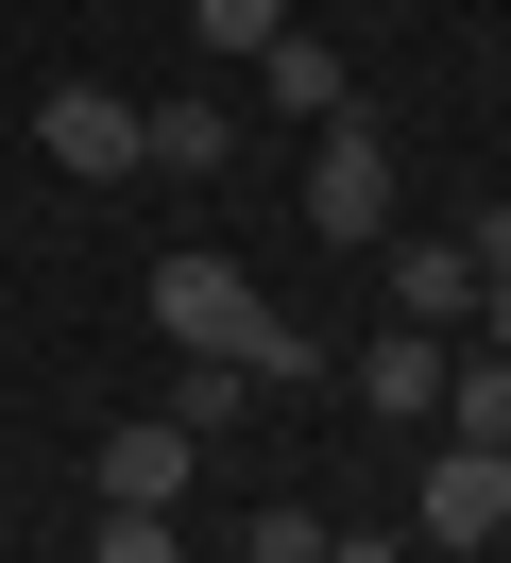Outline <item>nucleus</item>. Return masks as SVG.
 I'll list each match as a JSON object with an SVG mask.
<instances>
[{
	"mask_svg": "<svg viewBox=\"0 0 511 563\" xmlns=\"http://www.w3.org/2000/svg\"><path fill=\"white\" fill-rule=\"evenodd\" d=\"M154 342L170 358H238L256 393H324V342H307L238 256H154Z\"/></svg>",
	"mask_w": 511,
	"mask_h": 563,
	"instance_id": "f257e3e1",
	"label": "nucleus"
},
{
	"mask_svg": "<svg viewBox=\"0 0 511 563\" xmlns=\"http://www.w3.org/2000/svg\"><path fill=\"white\" fill-rule=\"evenodd\" d=\"M307 240H341V256H375V240H392V137H375L358 103H341V120H307Z\"/></svg>",
	"mask_w": 511,
	"mask_h": 563,
	"instance_id": "f03ea898",
	"label": "nucleus"
},
{
	"mask_svg": "<svg viewBox=\"0 0 511 563\" xmlns=\"http://www.w3.org/2000/svg\"><path fill=\"white\" fill-rule=\"evenodd\" d=\"M495 529H511V444H426L409 547H495Z\"/></svg>",
	"mask_w": 511,
	"mask_h": 563,
	"instance_id": "7ed1b4c3",
	"label": "nucleus"
},
{
	"mask_svg": "<svg viewBox=\"0 0 511 563\" xmlns=\"http://www.w3.org/2000/svg\"><path fill=\"white\" fill-rule=\"evenodd\" d=\"M34 154H52L68 188H120L136 172V103L120 86H52V103H34Z\"/></svg>",
	"mask_w": 511,
	"mask_h": 563,
	"instance_id": "20e7f679",
	"label": "nucleus"
},
{
	"mask_svg": "<svg viewBox=\"0 0 511 563\" xmlns=\"http://www.w3.org/2000/svg\"><path fill=\"white\" fill-rule=\"evenodd\" d=\"M188 461H204V427H188V410L102 427V495H120V512H188Z\"/></svg>",
	"mask_w": 511,
	"mask_h": 563,
	"instance_id": "39448f33",
	"label": "nucleus"
},
{
	"mask_svg": "<svg viewBox=\"0 0 511 563\" xmlns=\"http://www.w3.org/2000/svg\"><path fill=\"white\" fill-rule=\"evenodd\" d=\"M375 256H392V324H426V342L477 324V256L460 240H375Z\"/></svg>",
	"mask_w": 511,
	"mask_h": 563,
	"instance_id": "423d86ee",
	"label": "nucleus"
},
{
	"mask_svg": "<svg viewBox=\"0 0 511 563\" xmlns=\"http://www.w3.org/2000/svg\"><path fill=\"white\" fill-rule=\"evenodd\" d=\"M222 154H238V103H204V86H188V103H136V172H222Z\"/></svg>",
	"mask_w": 511,
	"mask_h": 563,
	"instance_id": "0eeeda50",
	"label": "nucleus"
},
{
	"mask_svg": "<svg viewBox=\"0 0 511 563\" xmlns=\"http://www.w3.org/2000/svg\"><path fill=\"white\" fill-rule=\"evenodd\" d=\"M358 410H392V427H426V410H443V342H426V324H392V342L358 358Z\"/></svg>",
	"mask_w": 511,
	"mask_h": 563,
	"instance_id": "6e6552de",
	"label": "nucleus"
},
{
	"mask_svg": "<svg viewBox=\"0 0 511 563\" xmlns=\"http://www.w3.org/2000/svg\"><path fill=\"white\" fill-rule=\"evenodd\" d=\"M426 427H443V444H511V358H495V342L443 358V410H426Z\"/></svg>",
	"mask_w": 511,
	"mask_h": 563,
	"instance_id": "1a4fd4ad",
	"label": "nucleus"
},
{
	"mask_svg": "<svg viewBox=\"0 0 511 563\" xmlns=\"http://www.w3.org/2000/svg\"><path fill=\"white\" fill-rule=\"evenodd\" d=\"M256 86H273V103H290V120H341V103H358V86H341V52L307 35V18H290V35H273V52H256Z\"/></svg>",
	"mask_w": 511,
	"mask_h": 563,
	"instance_id": "9d476101",
	"label": "nucleus"
},
{
	"mask_svg": "<svg viewBox=\"0 0 511 563\" xmlns=\"http://www.w3.org/2000/svg\"><path fill=\"white\" fill-rule=\"evenodd\" d=\"M86 563H188V512H120V495H102V529H86Z\"/></svg>",
	"mask_w": 511,
	"mask_h": 563,
	"instance_id": "9b49d317",
	"label": "nucleus"
},
{
	"mask_svg": "<svg viewBox=\"0 0 511 563\" xmlns=\"http://www.w3.org/2000/svg\"><path fill=\"white\" fill-rule=\"evenodd\" d=\"M188 35H204V52H273V35H290V0H188Z\"/></svg>",
	"mask_w": 511,
	"mask_h": 563,
	"instance_id": "f8f14e48",
	"label": "nucleus"
},
{
	"mask_svg": "<svg viewBox=\"0 0 511 563\" xmlns=\"http://www.w3.org/2000/svg\"><path fill=\"white\" fill-rule=\"evenodd\" d=\"M238 393H256L238 358H188V376H170V410H188V427H238Z\"/></svg>",
	"mask_w": 511,
	"mask_h": 563,
	"instance_id": "ddd939ff",
	"label": "nucleus"
},
{
	"mask_svg": "<svg viewBox=\"0 0 511 563\" xmlns=\"http://www.w3.org/2000/svg\"><path fill=\"white\" fill-rule=\"evenodd\" d=\"M238 563H324V512H256V529H238Z\"/></svg>",
	"mask_w": 511,
	"mask_h": 563,
	"instance_id": "4468645a",
	"label": "nucleus"
},
{
	"mask_svg": "<svg viewBox=\"0 0 511 563\" xmlns=\"http://www.w3.org/2000/svg\"><path fill=\"white\" fill-rule=\"evenodd\" d=\"M460 256H477V274H511V188H495V206L460 222Z\"/></svg>",
	"mask_w": 511,
	"mask_h": 563,
	"instance_id": "2eb2a0df",
	"label": "nucleus"
},
{
	"mask_svg": "<svg viewBox=\"0 0 511 563\" xmlns=\"http://www.w3.org/2000/svg\"><path fill=\"white\" fill-rule=\"evenodd\" d=\"M324 563H409V547H392V529H324Z\"/></svg>",
	"mask_w": 511,
	"mask_h": 563,
	"instance_id": "dca6fc26",
	"label": "nucleus"
},
{
	"mask_svg": "<svg viewBox=\"0 0 511 563\" xmlns=\"http://www.w3.org/2000/svg\"><path fill=\"white\" fill-rule=\"evenodd\" d=\"M477 342H495V358H511V274H477Z\"/></svg>",
	"mask_w": 511,
	"mask_h": 563,
	"instance_id": "f3484780",
	"label": "nucleus"
}]
</instances>
